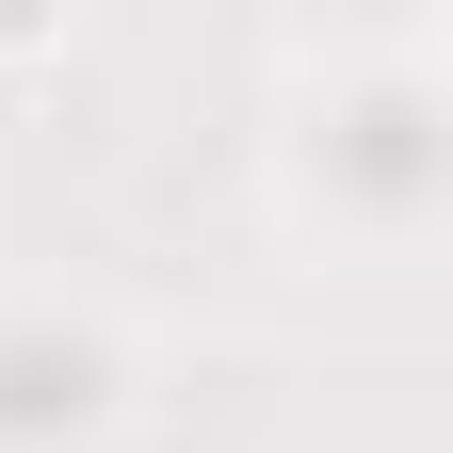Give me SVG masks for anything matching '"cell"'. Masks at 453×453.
Listing matches in <instances>:
<instances>
[{
	"instance_id": "6da1fadb",
	"label": "cell",
	"mask_w": 453,
	"mask_h": 453,
	"mask_svg": "<svg viewBox=\"0 0 453 453\" xmlns=\"http://www.w3.org/2000/svg\"><path fill=\"white\" fill-rule=\"evenodd\" d=\"M97 405V357L81 340H0V437H49V421H81Z\"/></svg>"
}]
</instances>
